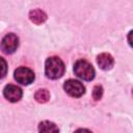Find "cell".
<instances>
[{"label":"cell","mask_w":133,"mask_h":133,"mask_svg":"<svg viewBox=\"0 0 133 133\" xmlns=\"http://www.w3.org/2000/svg\"><path fill=\"white\" fill-rule=\"evenodd\" d=\"M74 133H91V132L89 130H87V129H78Z\"/></svg>","instance_id":"14"},{"label":"cell","mask_w":133,"mask_h":133,"mask_svg":"<svg viewBox=\"0 0 133 133\" xmlns=\"http://www.w3.org/2000/svg\"><path fill=\"white\" fill-rule=\"evenodd\" d=\"M15 79L17 82L23 84V85H28L33 82L34 80V73L32 70L25 68V66H20L15 71Z\"/></svg>","instance_id":"4"},{"label":"cell","mask_w":133,"mask_h":133,"mask_svg":"<svg viewBox=\"0 0 133 133\" xmlns=\"http://www.w3.org/2000/svg\"><path fill=\"white\" fill-rule=\"evenodd\" d=\"M38 132L39 133H59L57 126L49 121H44L38 125Z\"/></svg>","instance_id":"8"},{"label":"cell","mask_w":133,"mask_h":133,"mask_svg":"<svg viewBox=\"0 0 133 133\" xmlns=\"http://www.w3.org/2000/svg\"><path fill=\"white\" fill-rule=\"evenodd\" d=\"M19 45V38L16 34L14 33H8L6 34L1 42V49L4 53L6 54H11L14 53Z\"/></svg>","instance_id":"5"},{"label":"cell","mask_w":133,"mask_h":133,"mask_svg":"<svg viewBox=\"0 0 133 133\" xmlns=\"http://www.w3.org/2000/svg\"><path fill=\"white\" fill-rule=\"evenodd\" d=\"M63 88L66 91V94L73 98H79L85 92V87L83 86V84L74 79H70L65 81Z\"/></svg>","instance_id":"3"},{"label":"cell","mask_w":133,"mask_h":133,"mask_svg":"<svg viewBox=\"0 0 133 133\" xmlns=\"http://www.w3.org/2000/svg\"><path fill=\"white\" fill-rule=\"evenodd\" d=\"M128 42H129V45L133 48V30H131L128 34Z\"/></svg>","instance_id":"12"},{"label":"cell","mask_w":133,"mask_h":133,"mask_svg":"<svg viewBox=\"0 0 133 133\" xmlns=\"http://www.w3.org/2000/svg\"><path fill=\"white\" fill-rule=\"evenodd\" d=\"M34 98L38 103H46L50 99V94H49V91L47 89L42 88V89L36 90V92L34 95Z\"/></svg>","instance_id":"10"},{"label":"cell","mask_w":133,"mask_h":133,"mask_svg":"<svg viewBox=\"0 0 133 133\" xmlns=\"http://www.w3.org/2000/svg\"><path fill=\"white\" fill-rule=\"evenodd\" d=\"M74 72L79 78H81L85 81L92 80L95 78V74H96L95 69L92 68V65L89 62H87L86 60H83V59H80L75 63Z\"/></svg>","instance_id":"2"},{"label":"cell","mask_w":133,"mask_h":133,"mask_svg":"<svg viewBox=\"0 0 133 133\" xmlns=\"http://www.w3.org/2000/svg\"><path fill=\"white\" fill-rule=\"evenodd\" d=\"M97 62L99 64V66L102 69V70H110L113 64H114V59L113 57L108 54V53H101L100 55H98L97 57Z\"/></svg>","instance_id":"7"},{"label":"cell","mask_w":133,"mask_h":133,"mask_svg":"<svg viewBox=\"0 0 133 133\" xmlns=\"http://www.w3.org/2000/svg\"><path fill=\"white\" fill-rule=\"evenodd\" d=\"M102 95H103V88H102V86L96 85L94 87V90H92V98L96 101H98V100H100L102 98Z\"/></svg>","instance_id":"11"},{"label":"cell","mask_w":133,"mask_h":133,"mask_svg":"<svg viewBox=\"0 0 133 133\" xmlns=\"http://www.w3.org/2000/svg\"><path fill=\"white\" fill-rule=\"evenodd\" d=\"M29 19L34 24L39 25L47 20V15L41 9H34V10H31L29 12Z\"/></svg>","instance_id":"9"},{"label":"cell","mask_w":133,"mask_h":133,"mask_svg":"<svg viewBox=\"0 0 133 133\" xmlns=\"http://www.w3.org/2000/svg\"><path fill=\"white\" fill-rule=\"evenodd\" d=\"M45 73L50 79H58L64 73V63L58 57H49L46 60Z\"/></svg>","instance_id":"1"},{"label":"cell","mask_w":133,"mask_h":133,"mask_svg":"<svg viewBox=\"0 0 133 133\" xmlns=\"http://www.w3.org/2000/svg\"><path fill=\"white\" fill-rule=\"evenodd\" d=\"M1 61H2V66H3V72H2V77H4L5 75V70H6V63H5V60L3 58H1Z\"/></svg>","instance_id":"13"},{"label":"cell","mask_w":133,"mask_h":133,"mask_svg":"<svg viewBox=\"0 0 133 133\" xmlns=\"http://www.w3.org/2000/svg\"><path fill=\"white\" fill-rule=\"evenodd\" d=\"M4 97L9 102H18L22 98V89L14 84H8L3 89Z\"/></svg>","instance_id":"6"}]
</instances>
